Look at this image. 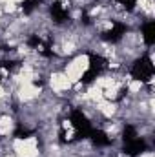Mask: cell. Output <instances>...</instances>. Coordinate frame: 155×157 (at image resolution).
<instances>
[{
    "label": "cell",
    "mask_w": 155,
    "mask_h": 157,
    "mask_svg": "<svg viewBox=\"0 0 155 157\" xmlns=\"http://www.w3.org/2000/svg\"><path fill=\"white\" fill-rule=\"evenodd\" d=\"M91 68V59L88 53H80V55H75L71 60H68V64L62 66V71L64 75L70 78L71 84L75 82H80L82 77L86 75V71Z\"/></svg>",
    "instance_id": "1"
},
{
    "label": "cell",
    "mask_w": 155,
    "mask_h": 157,
    "mask_svg": "<svg viewBox=\"0 0 155 157\" xmlns=\"http://www.w3.org/2000/svg\"><path fill=\"white\" fill-rule=\"evenodd\" d=\"M11 150L17 157H39V139L35 135L31 137H13L11 141Z\"/></svg>",
    "instance_id": "2"
},
{
    "label": "cell",
    "mask_w": 155,
    "mask_h": 157,
    "mask_svg": "<svg viewBox=\"0 0 155 157\" xmlns=\"http://www.w3.org/2000/svg\"><path fill=\"white\" fill-rule=\"evenodd\" d=\"M47 84H49V90H51L55 95L71 93V88H73V84L70 82V78L64 75V71H62V70H55V71H49Z\"/></svg>",
    "instance_id": "3"
},
{
    "label": "cell",
    "mask_w": 155,
    "mask_h": 157,
    "mask_svg": "<svg viewBox=\"0 0 155 157\" xmlns=\"http://www.w3.org/2000/svg\"><path fill=\"white\" fill-rule=\"evenodd\" d=\"M15 126H17V122H15V117H13V115H9V113L0 115V137H9V135H13Z\"/></svg>",
    "instance_id": "4"
},
{
    "label": "cell",
    "mask_w": 155,
    "mask_h": 157,
    "mask_svg": "<svg viewBox=\"0 0 155 157\" xmlns=\"http://www.w3.org/2000/svg\"><path fill=\"white\" fill-rule=\"evenodd\" d=\"M141 157H155L153 152H144V154H141Z\"/></svg>",
    "instance_id": "5"
},
{
    "label": "cell",
    "mask_w": 155,
    "mask_h": 157,
    "mask_svg": "<svg viewBox=\"0 0 155 157\" xmlns=\"http://www.w3.org/2000/svg\"><path fill=\"white\" fill-rule=\"evenodd\" d=\"M4 157H17L15 154H4Z\"/></svg>",
    "instance_id": "6"
},
{
    "label": "cell",
    "mask_w": 155,
    "mask_h": 157,
    "mask_svg": "<svg viewBox=\"0 0 155 157\" xmlns=\"http://www.w3.org/2000/svg\"><path fill=\"white\" fill-rule=\"evenodd\" d=\"M13 2H15V4H20V2H24V0H13Z\"/></svg>",
    "instance_id": "7"
}]
</instances>
